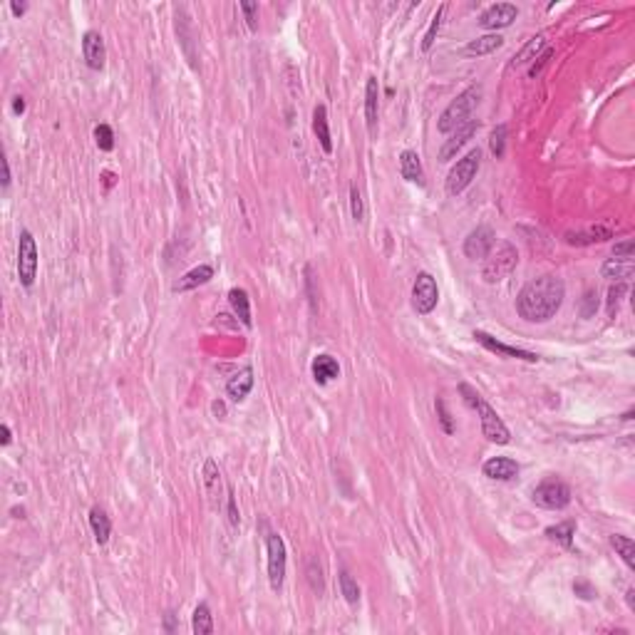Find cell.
Here are the masks:
<instances>
[{
	"mask_svg": "<svg viewBox=\"0 0 635 635\" xmlns=\"http://www.w3.org/2000/svg\"><path fill=\"white\" fill-rule=\"evenodd\" d=\"M566 298V286L559 276H541L528 281L516 298V313L528 323H546L559 313Z\"/></svg>",
	"mask_w": 635,
	"mask_h": 635,
	"instance_id": "obj_1",
	"label": "cell"
},
{
	"mask_svg": "<svg viewBox=\"0 0 635 635\" xmlns=\"http://www.w3.org/2000/svg\"><path fill=\"white\" fill-rule=\"evenodd\" d=\"M479 97H481V87L472 85V87H467L457 100L449 102L447 109H444L442 117H439V124H437L439 132L449 134V132H454V129H460L462 124L469 122V114H472V109L479 105Z\"/></svg>",
	"mask_w": 635,
	"mask_h": 635,
	"instance_id": "obj_2",
	"label": "cell"
},
{
	"mask_svg": "<svg viewBox=\"0 0 635 635\" xmlns=\"http://www.w3.org/2000/svg\"><path fill=\"white\" fill-rule=\"evenodd\" d=\"M516 263H519L516 246L504 241V243H499L497 248H491L489 251V256H486V261H484V268H481V278H484L486 283H499V281H504L507 276H512Z\"/></svg>",
	"mask_w": 635,
	"mask_h": 635,
	"instance_id": "obj_3",
	"label": "cell"
},
{
	"mask_svg": "<svg viewBox=\"0 0 635 635\" xmlns=\"http://www.w3.org/2000/svg\"><path fill=\"white\" fill-rule=\"evenodd\" d=\"M531 499H534L536 507L549 509V512H561L571 504V486L561 479H546L536 486Z\"/></svg>",
	"mask_w": 635,
	"mask_h": 635,
	"instance_id": "obj_4",
	"label": "cell"
},
{
	"mask_svg": "<svg viewBox=\"0 0 635 635\" xmlns=\"http://www.w3.org/2000/svg\"><path fill=\"white\" fill-rule=\"evenodd\" d=\"M481 164V152L479 149H472L467 156H462L457 164L452 166V171L447 174V194L449 196H457L462 194L467 187L472 184V179L476 176Z\"/></svg>",
	"mask_w": 635,
	"mask_h": 635,
	"instance_id": "obj_5",
	"label": "cell"
},
{
	"mask_svg": "<svg viewBox=\"0 0 635 635\" xmlns=\"http://www.w3.org/2000/svg\"><path fill=\"white\" fill-rule=\"evenodd\" d=\"M18 273H20V283L30 288L38 276V246L32 239L30 231H22L20 241H18Z\"/></svg>",
	"mask_w": 635,
	"mask_h": 635,
	"instance_id": "obj_6",
	"label": "cell"
},
{
	"mask_svg": "<svg viewBox=\"0 0 635 635\" xmlns=\"http://www.w3.org/2000/svg\"><path fill=\"white\" fill-rule=\"evenodd\" d=\"M437 303H439L437 281H434L429 273H420L415 286H412V308H415L420 315H427L437 308Z\"/></svg>",
	"mask_w": 635,
	"mask_h": 635,
	"instance_id": "obj_7",
	"label": "cell"
},
{
	"mask_svg": "<svg viewBox=\"0 0 635 635\" xmlns=\"http://www.w3.org/2000/svg\"><path fill=\"white\" fill-rule=\"evenodd\" d=\"M266 549H268V581H271L273 591H281L286 578V544L278 534H268Z\"/></svg>",
	"mask_w": 635,
	"mask_h": 635,
	"instance_id": "obj_8",
	"label": "cell"
},
{
	"mask_svg": "<svg viewBox=\"0 0 635 635\" xmlns=\"http://www.w3.org/2000/svg\"><path fill=\"white\" fill-rule=\"evenodd\" d=\"M476 410H479V415H481V432H484V437L489 439V442H494V444H507L509 442V429H507V425L502 422V417L494 412V407L486 405L484 400H479Z\"/></svg>",
	"mask_w": 635,
	"mask_h": 635,
	"instance_id": "obj_9",
	"label": "cell"
},
{
	"mask_svg": "<svg viewBox=\"0 0 635 635\" xmlns=\"http://www.w3.org/2000/svg\"><path fill=\"white\" fill-rule=\"evenodd\" d=\"M519 15V8L512 3H494L489 6L479 18V25L484 30H499V27H509Z\"/></svg>",
	"mask_w": 635,
	"mask_h": 635,
	"instance_id": "obj_10",
	"label": "cell"
},
{
	"mask_svg": "<svg viewBox=\"0 0 635 635\" xmlns=\"http://www.w3.org/2000/svg\"><path fill=\"white\" fill-rule=\"evenodd\" d=\"M494 243H497L494 231H491L489 226H476V229L472 231V234L467 236V241H464L467 258H472V261H476V258H486L491 248H494Z\"/></svg>",
	"mask_w": 635,
	"mask_h": 635,
	"instance_id": "obj_11",
	"label": "cell"
},
{
	"mask_svg": "<svg viewBox=\"0 0 635 635\" xmlns=\"http://www.w3.org/2000/svg\"><path fill=\"white\" fill-rule=\"evenodd\" d=\"M474 340L479 342V345H484L486 350L491 352H497V355H504V358H516V360H526V363H536L539 360V355L536 352H528V350H521V347H512V345H504V342L494 340V337L489 335V333L484 330H474Z\"/></svg>",
	"mask_w": 635,
	"mask_h": 635,
	"instance_id": "obj_12",
	"label": "cell"
},
{
	"mask_svg": "<svg viewBox=\"0 0 635 635\" xmlns=\"http://www.w3.org/2000/svg\"><path fill=\"white\" fill-rule=\"evenodd\" d=\"M82 55H85V62L90 65L92 69L105 67L107 48H105V38H102L97 30H87L85 32V38H82Z\"/></svg>",
	"mask_w": 635,
	"mask_h": 635,
	"instance_id": "obj_13",
	"label": "cell"
},
{
	"mask_svg": "<svg viewBox=\"0 0 635 635\" xmlns=\"http://www.w3.org/2000/svg\"><path fill=\"white\" fill-rule=\"evenodd\" d=\"M476 129H479V124H476L474 119H469L467 124H462L460 129H454V134L447 139V142H444L442 149H439V159H442V161H449V159H452V156L457 154V152H460L462 147H464L472 137H474Z\"/></svg>",
	"mask_w": 635,
	"mask_h": 635,
	"instance_id": "obj_14",
	"label": "cell"
},
{
	"mask_svg": "<svg viewBox=\"0 0 635 635\" xmlns=\"http://www.w3.org/2000/svg\"><path fill=\"white\" fill-rule=\"evenodd\" d=\"M615 229L610 224H598V226H588L583 231H571L566 234V243L571 246H591V243H601V241L613 239Z\"/></svg>",
	"mask_w": 635,
	"mask_h": 635,
	"instance_id": "obj_15",
	"label": "cell"
},
{
	"mask_svg": "<svg viewBox=\"0 0 635 635\" xmlns=\"http://www.w3.org/2000/svg\"><path fill=\"white\" fill-rule=\"evenodd\" d=\"M211 278H214V268L211 266H196V268H192V271L184 273L179 281H174L171 290H174V293H187V290H194V288H199V286L208 283Z\"/></svg>",
	"mask_w": 635,
	"mask_h": 635,
	"instance_id": "obj_16",
	"label": "cell"
},
{
	"mask_svg": "<svg viewBox=\"0 0 635 635\" xmlns=\"http://www.w3.org/2000/svg\"><path fill=\"white\" fill-rule=\"evenodd\" d=\"M377 100H380V87L377 77H368L365 85V122H368V132H377Z\"/></svg>",
	"mask_w": 635,
	"mask_h": 635,
	"instance_id": "obj_17",
	"label": "cell"
},
{
	"mask_svg": "<svg viewBox=\"0 0 635 635\" xmlns=\"http://www.w3.org/2000/svg\"><path fill=\"white\" fill-rule=\"evenodd\" d=\"M484 474L497 481H512L519 474V464L509 457H494L484 464Z\"/></svg>",
	"mask_w": 635,
	"mask_h": 635,
	"instance_id": "obj_18",
	"label": "cell"
},
{
	"mask_svg": "<svg viewBox=\"0 0 635 635\" xmlns=\"http://www.w3.org/2000/svg\"><path fill=\"white\" fill-rule=\"evenodd\" d=\"M203 486H206V494H208V502L211 507L219 509V499H221V472L216 467L214 460H206L203 462Z\"/></svg>",
	"mask_w": 635,
	"mask_h": 635,
	"instance_id": "obj_19",
	"label": "cell"
},
{
	"mask_svg": "<svg viewBox=\"0 0 635 635\" xmlns=\"http://www.w3.org/2000/svg\"><path fill=\"white\" fill-rule=\"evenodd\" d=\"M253 387V370L251 368H243L241 373H236L234 377L226 382V392H229V397L234 402H241L248 397V392H251Z\"/></svg>",
	"mask_w": 635,
	"mask_h": 635,
	"instance_id": "obj_20",
	"label": "cell"
},
{
	"mask_svg": "<svg viewBox=\"0 0 635 635\" xmlns=\"http://www.w3.org/2000/svg\"><path fill=\"white\" fill-rule=\"evenodd\" d=\"M313 377H315V382H321V385L340 377V365H337V360L333 358V355H326V352L318 355V358L313 360Z\"/></svg>",
	"mask_w": 635,
	"mask_h": 635,
	"instance_id": "obj_21",
	"label": "cell"
},
{
	"mask_svg": "<svg viewBox=\"0 0 635 635\" xmlns=\"http://www.w3.org/2000/svg\"><path fill=\"white\" fill-rule=\"evenodd\" d=\"M313 132H315V137H318V142H321L323 152L330 154L333 152V139H330V127H328L326 105H318V107L313 109Z\"/></svg>",
	"mask_w": 635,
	"mask_h": 635,
	"instance_id": "obj_22",
	"label": "cell"
},
{
	"mask_svg": "<svg viewBox=\"0 0 635 635\" xmlns=\"http://www.w3.org/2000/svg\"><path fill=\"white\" fill-rule=\"evenodd\" d=\"M633 258H608V261L603 263V276L610 278V281H620V283H625L630 276H633Z\"/></svg>",
	"mask_w": 635,
	"mask_h": 635,
	"instance_id": "obj_23",
	"label": "cell"
},
{
	"mask_svg": "<svg viewBox=\"0 0 635 635\" xmlns=\"http://www.w3.org/2000/svg\"><path fill=\"white\" fill-rule=\"evenodd\" d=\"M229 303H231V308H234V313L241 318V323H243L246 328H251L253 321H251V300H248V293H246L243 288H231Z\"/></svg>",
	"mask_w": 635,
	"mask_h": 635,
	"instance_id": "obj_24",
	"label": "cell"
},
{
	"mask_svg": "<svg viewBox=\"0 0 635 635\" xmlns=\"http://www.w3.org/2000/svg\"><path fill=\"white\" fill-rule=\"evenodd\" d=\"M90 526H92V534H95L97 544L105 546L109 541V534H112V521L100 507H95L90 512Z\"/></svg>",
	"mask_w": 635,
	"mask_h": 635,
	"instance_id": "obj_25",
	"label": "cell"
},
{
	"mask_svg": "<svg viewBox=\"0 0 635 635\" xmlns=\"http://www.w3.org/2000/svg\"><path fill=\"white\" fill-rule=\"evenodd\" d=\"M400 174L402 179H407V182H417L422 184V161H420V154L412 149H405L400 154Z\"/></svg>",
	"mask_w": 635,
	"mask_h": 635,
	"instance_id": "obj_26",
	"label": "cell"
},
{
	"mask_svg": "<svg viewBox=\"0 0 635 635\" xmlns=\"http://www.w3.org/2000/svg\"><path fill=\"white\" fill-rule=\"evenodd\" d=\"M502 45H504L502 35H499V32H489V35H481V38L472 40V43L464 48V53L467 55H476V58H479V55L494 53V50H499Z\"/></svg>",
	"mask_w": 635,
	"mask_h": 635,
	"instance_id": "obj_27",
	"label": "cell"
},
{
	"mask_svg": "<svg viewBox=\"0 0 635 635\" xmlns=\"http://www.w3.org/2000/svg\"><path fill=\"white\" fill-rule=\"evenodd\" d=\"M544 48H546V38H544V35H536V38H531V40H528V45L521 50V53L514 55V60L509 62V69H516V67H521V65H528L531 60L539 58V53Z\"/></svg>",
	"mask_w": 635,
	"mask_h": 635,
	"instance_id": "obj_28",
	"label": "cell"
},
{
	"mask_svg": "<svg viewBox=\"0 0 635 635\" xmlns=\"http://www.w3.org/2000/svg\"><path fill=\"white\" fill-rule=\"evenodd\" d=\"M610 546L618 551V556L625 561V566L635 568V544H633V539H628V536H620V534H613V536H610Z\"/></svg>",
	"mask_w": 635,
	"mask_h": 635,
	"instance_id": "obj_29",
	"label": "cell"
},
{
	"mask_svg": "<svg viewBox=\"0 0 635 635\" xmlns=\"http://www.w3.org/2000/svg\"><path fill=\"white\" fill-rule=\"evenodd\" d=\"M192 628H194V633H196V635H211V633H214V623H211V610H208L206 603L196 606V610H194Z\"/></svg>",
	"mask_w": 635,
	"mask_h": 635,
	"instance_id": "obj_30",
	"label": "cell"
},
{
	"mask_svg": "<svg viewBox=\"0 0 635 635\" xmlns=\"http://www.w3.org/2000/svg\"><path fill=\"white\" fill-rule=\"evenodd\" d=\"M573 534H576V523L573 521H563V523H556V526L546 528V536H549L551 541H559L561 546H571V539Z\"/></svg>",
	"mask_w": 635,
	"mask_h": 635,
	"instance_id": "obj_31",
	"label": "cell"
},
{
	"mask_svg": "<svg viewBox=\"0 0 635 635\" xmlns=\"http://www.w3.org/2000/svg\"><path fill=\"white\" fill-rule=\"evenodd\" d=\"M444 13H447V6H439L437 13H434V18H432V22H429L427 32H425V40H422V50H425V53H427V50L434 45V40H437V32H439V27H442Z\"/></svg>",
	"mask_w": 635,
	"mask_h": 635,
	"instance_id": "obj_32",
	"label": "cell"
},
{
	"mask_svg": "<svg viewBox=\"0 0 635 635\" xmlns=\"http://www.w3.org/2000/svg\"><path fill=\"white\" fill-rule=\"evenodd\" d=\"M507 124H499L497 129H494V132H491V137H489V149H491V154L497 156V159H502L504 156V152H507Z\"/></svg>",
	"mask_w": 635,
	"mask_h": 635,
	"instance_id": "obj_33",
	"label": "cell"
},
{
	"mask_svg": "<svg viewBox=\"0 0 635 635\" xmlns=\"http://www.w3.org/2000/svg\"><path fill=\"white\" fill-rule=\"evenodd\" d=\"M340 591H342V596H345L347 603H358L360 601V586L352 581V576L347 571L340 573Z\"/></svg>",
	"mask_w": 635,
	"mask_h": 635,
	"instance_id": "obj_34",
	"label": "cell"
},
{
	"mask_svg": "<svg viewBox=\"0 0 635 635\" xmlns=\"http://www.w3.org/2000/svg\"><path fill=\"white\" fill-rule=\"evenodd\" d=\"M95 142L102 152H112L114 149V134L109 124H97L95 127Z\"/></svg>",
	"mask_w": 635,
	"mask_h": 635,
	"instance_id": "obj_35",
	"label": "cell"
},
{
	"mask_svg": "<svg viewBox=\"0 0 635 635\" xmlns=\"http://www.w3.org/2000/svg\"><path fill=\"white\" fill-rule=\"evenodd\" d=\"M350 211H352V219L355 221L365 219V203H363V194H360L358 184H352L350 187Z\"/></svg>",
	"mask_w": 635,
	"mask_h": 635,
	"instance_id": "obj_36",
	"label": "cell"
},
{
	"mask_svg": "<svg viewBox=\"0 0 635 635\" xmlns=\"http://www.w3.org/2000/svg\"><path fill=\"white\" fill-rule=\"evenodd\" d=\"M241 11H243V15H246V22H248V27H251V30H256L258 27V6L256 3H251V0H243V3H241Z\"/></svg>",
	"mask_w": 635,
	"mask_h": 635,
	"instance_id": "obj_37",
	"label": "cell"
},
{
	"mask_svg": "<svg viewBox=\"0 0 635 635\" xmlns=\"http://www.w3.org/2000/svg\"><path fill=\"white\" fill-rule=\"evenodd\" d=\"M596 298H598V295L593 293V290H588V293L583 295V310H581L583 318H591V315L596 313V308H598V300Z\"/></svg>",
	"mask_w": 635,
	"mask_h": 635,
	"instance_id": "obj_38",
	"label": "cell"
},
{
	"mask_svg": "<svg viewBox=\"0 0 635 635\" xmlns=\"http://www.w3.org/2000/svg\"><path fill=\"white\" fill-rule=\"evenodd\" d=\"M625 293V286L620 283L618 288H610V293H608V313L613 315L615 310H618V303H620V295Z\"/></svg>",
	"mask_w": 635,
	"mask_h": 635,
	"instance_id": "obj_39",
	"label": "cell"
},
{
	"mask_svg": "<svg viewBox=\"0 0 635 635\" xmlns=\"http://www.w3.org/2000/svg\"><path fill=\"white\" fill-rule=\"evenodd\" d=\"M551 55H554V50H551V48H546L544 53H541L539 58H536V60H539V62H534V65H531V67H528V75H531V77H536V75H539V72H541V67H544V65L549 62V58H551Z\"/></svg>",
	"mask_w": 635,
	"mask_h": 635,
	"instance_id": "obj_40",
	"label": "cell"
},
{
	"mask_svg": "<svg viewBox=\"0 0 635 635\" xmlns=\"http://www.w3.org/2000/svg\"><path fill=\"white\" fill-rule=\"evenodd\" d=\"M460 392H462V395H464V402H467V405H469V407H474V410H476V405H479V400H481V397H479V392H474V390H472V387H469V385H464V382L460 385Z\"/></svg>",
	"mask_w": 635,
	"mask_h": 635,
	"instance_id": "obj_41",
	"label": "cell"
},
{
	"mask_svg": "<svg viewBox=\"0 0 635 635\" xmlns=\"http://www.w3.org/2000/svg\"><path fill=\"white\" fill-rule=\"evenodd\" d=\"M613 256L618 258H633V241H623V243L613 246Z\"/></svg>",
	"mask_w": 635,
	"mask_h": 635,
	"instance_id": "obj_42",
	"label": "cell"
},
{
	"mask_svg": "<svg viewBox=\"0 0 635 635\" xmlns=\"http://www.w3.org/2000/svg\"><path fill=\"white\" fill-rule=\"evenodd\" d=\"M437 410H439V420H442V425H444V432H454L452 420H449V412H447V407H444V400H442V397L437 400Z\"/></svg>",
	"mask_w": 635,
	"mask_h": 635,
	"instance_id": "obj_43",
	"label": "cell"
},
{
	"mask_svg": "<svg viewBox=\"0 0 635 635\" xmlns=\"http://www.w3.org/2000/svg\"><path fill=\"white\" fill-rule=\"evenodd\" d=\"M573 591H576L581 598H586V601H588V598L596 596V593H593V588L588 586V583H573Z\"/></svg>",
	"mask_w": 635,
	"mask_h": 635,
	"instance_id": "obj_44",
	"label": "cell"
},
{
	"mask_svg": "<svg viewBox=\"0 0 635 635\" xmlns=\"http://www.w3.org/2000/svg\"><path fill=\"white\" fill-rule=\"evenodd\" d=\"M229 521L234 523H239V512H236V499H234V491H229Z\"/></svg>",
	"mask_w": 635,
	"mask_h": 635,
	"instance_id": "obj_45",
	"label": "cell"
},
{
	"mask_svg": "<svg viewBox=\"0 0 635 635\" xmlns=\"http://www.w3.org/2000/svg\"><path fill=\"white\" fill-rule=\"evenodd\" d=\"M13 112L15 114L25 112V100H22V97H13Z\"/></svg>",
	"mask_w": 635,
	"mask_h": 635,
	"instance_id": "obj_46",
	"label": "cell"
},
{
	"mask_svg": "<svg viewBox=\"0 0 635 635\" xmlns=\"http://www.w3.org/2000/svg\"><path fill=\"white\" fill-rule=\"evenodd\" d=\"M8 184H11V164L8 159H3V189H8Z\"/></svg>",
	"mask_w": 635,
	"mask_h": 635,
	"instance_id": "obj_47",
	"label": "cell"
},
{
	"mask_svg": "<svg viewBox=\"0 0 635 635\" xmlns=\"http://www.w3.org/2000/svg\"><path fill=\"white\" fill-rule=\"evenodd\" d=\"M11 11H13V15H22V13L27 11V3H11Z\"/></svg>",
	"mask_w": 635,
	"mask_h": 635,
	"instance_id": "obj_48",
	"label": "cell"
},
{
	"mask_svg": "<svg viewBox=\"0 0 635 635\" xmlns=\"http://www.w3.org/2000/svg\"><path fill=\"white\" fill-rule=\"evenodd\" d=\"M3 444H11V427L3 425Z\"/></svg>",
	"mask_w": 635,
	"mask_h": 635,
	"instance_id": "obj_49",
	"label": "cell"
},
{
	"mask_svg": "<svg viewBox=\"0 0 635 635\" xmlns=\"http://www.w3.org/2000/svg\"><path fill=\"white\" fill-rule=\"evenodd\" d=\"M214 412L216 415H224V405H221V402H214Z\"/></svg>",
	"mask_w": 635,
	"mask_h": 635,
	"instance_id": "obj_50",
	"label": "cell"
}]
</instances>
